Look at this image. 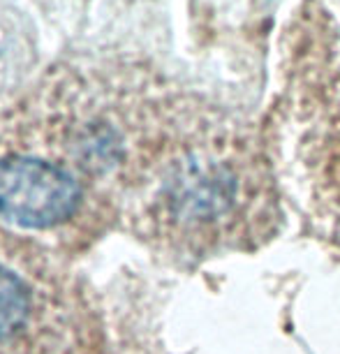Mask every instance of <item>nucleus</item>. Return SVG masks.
<instances>
[{"label": "nucleus", "instance_id": "1", "mask_svg": "<svg viewBox=\"0 0 340 354\" xmlns=\"http://www.w3.org/2000/svg\"><path fill=\"white\" fill-rule=\"evenodd\" d=\"M135 197L144 232L188 255L252 248L278 220L264 149L241 123L195 100Z\"/></svg>", "mask_w": 340, "mask_h": 354}, {"label": "nucleus", "instance_id": "2", "mask_svg": "<svg viewBox=\"0 0 340 354\" xmlns=\"http://www.w3.org/2000/svg\"><path fill=\"white\" fill-rule=\"evenodd\" d=\"M285 125L305 209L340 245V8L315 5L299 26Z\"/></svg>", "mask_w": 340, "mask_h": 354}, {"label": "nucleus", "instance_id": "3", "mask_svg": "<svg viewBox=\"0 0 340 354\" xmlns=\"http://www.w3.org/2000/svg\"><path fill=\"white\" fill-rule=\"evenodd\" d=\"M17 132L0 146V218L23 230H58L82 218L88 181L70 162Z\"/></svg>", "mask_w": 340, "mask_h": 354}, {"label": "nucleus", "instance_id": "4", "mask_svg": "<svg viewBox=\"0 0 340 354\" xmlns=\"http://www.w3.org/2000/svg\"><path fill=\"white\" fill-rule=\"evenodd\" d=\"M51 292H37L28 273L0 262V354H49Z\"/></svg>", "mask_w": 340, "mask_h": 354}]
</instances>
